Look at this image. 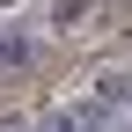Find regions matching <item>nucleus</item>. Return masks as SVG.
<instances>
[{
  "mask_svg": "<svg viewBox=\"0 0 132 132\" xmlns=\"http://www.w3.org/2000/svg\"><path fill=\"white\" fill-rule=\"evenodd\" d=\"M103 125H110V118H103L95 103H66V110H44L29 132H103Z\"/></svg>",
  "mask_w": 132,
  "mask_h": 132,
  "instance_id": "obj_1",
  "label": "nucleus"
},
{
  "mask_svg": "<svg viewBox=\"0 0 132 132\" xmlns=\"http://www.w3.org/2000/svg\"><path fill=\"white\" fill-rule=\"evenodd\" d=\"M88 103L103 110V118H118V110L132 118V66H118V73H103V81L88 88Z\"/></svg>",
  "mask_w": 132,
  "mask_h": 132,
  "instance_id": "obj_2",
  "label": "nucleus"
},
{
  "mask_svg": "<svg viewBox=\"0 0 132 132\" xmlns=\"http://www.w3.org/2000/svg\"><path fill=\"white\" fill-rule=\"evenodd\" d=\"M95 15H103V0H52V29H66V37H73V29H88Z\"/></svg>",
  "mask_w": 132,
  "mask_h": 132,
  "instance_id": "obj_3",
  "label": "nucleus"
},
{
  "mask_svg": "<svg viewBox=\"0 0 132 132\" xmlns=\"http://www.w3.org/2000/svg\"><path fill=\"white\" fill-rule=\"evenodd\" d=\"M22 66H37V44L15 37V29H0V73H22Z\"/></svg>",
  "mask_w": 132,
  "mask_h": 132,
  "instance_id": "obj_4",
  "label": "nucleus"
},
{
  "mask_svg": "<svg viewBox=\"0 0 132 132\" xmlns=\"http://www.w3.org/2000/svg\"><path fill=\"white\" fill-rule=\"evenodd\" d=\"M0 132H29V125H22V118H0Z\"/></svg>",
  "mask_w": 132,
  "mask_h": 132,
  "instance_id": "obj_5",
  "label": "nucleus"
},
{
  "mask_svg": "<svg viewBox=\"0 0 132 132\" xmlns=\"http://www.w3.org/2000/svg\"><path fill=\"white\" fill-rule=\"evenodd\" d=\"M118 132H132V118H125V125H118Z\"/></svg>",
  "mask_w": 132,
  "mask_h": 132,
  "instance_id": "obj_6",
  "label": "nucleus"
},
{
  "mask_svg": "<svg viewBox=\"0 0 132 132\" xmlns=\"http://www.w3.org/2000/svg\"><path fill=\"white\" fill-rule=\"evenodd\" d=\"M0 7H7V0H0Z\"/></svg>",
  "mask_w": 132,
  "mask_h": 132,
  "instance_id": "obj_7",
  "label": "nucleus"
}]
</instances>
